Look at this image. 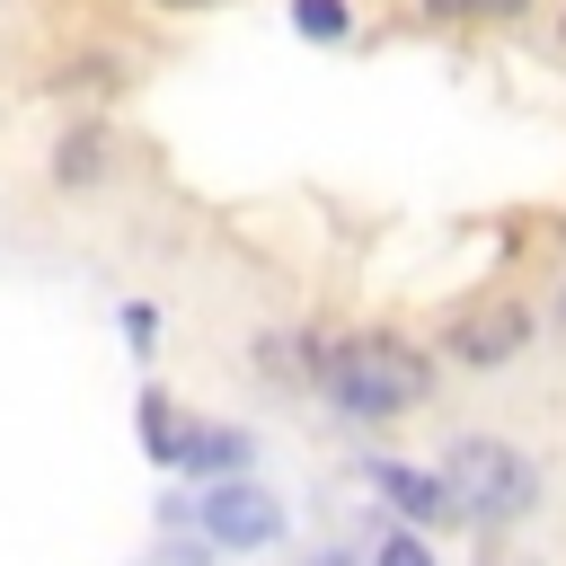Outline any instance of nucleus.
Returning a JSON list of instances; mask_svg holds the SVG:
<instances>
[{
    "mask_svg": "<svg viewBox=\"0 0 566 566\" xmlns=\"http://www.w3.org/2000/svg\"><path fill=\"white\" fill-rule=\"evenodd\" d=\"M301 380L327 407H345L354 424H389V416L433 398V354L416 336H398V327H354V336H318L310 327L301 336Z\"/></svg>",
    "mask_w": 566,
    "mask_h": 566,
    "instance_id": "1",
    "label": "nucleus"
},
{
    "mask_svg": "<svg viewBox=\"0 0 566 566\" xmlns=\"http://www.w3.org/2000/svg\"><path fill=\"white\" fill-rule=\"evenodd\" d=\"M433 478H442L451 513H460V522H486V531H504V522H522V513L539 504V469H531L513 442H495V433H460Z\"/></svg>",
    "mask_w": 566,
    "mask_h": 566,
    "instance_id": "2",
    "label": "nucleus"
},
{
    "mask_svg": "<svg viewBox=\"0 0 566 566\" xmlns=\"http://www.w3.org/2000/svg\"><path fill=\"white\" fill-rule=\"evenodd\" d=\"M531 336H539V310H531L522 292H478V301H460V310H451L442 354H451L460 371H504V363H522V354H531Z\"/></svg>",
    "mask_w": 566,
    "mask_h": 566,
    "instance_id": "3",
    "label": "nucleus"
},
{
    "mask_svg": "<svg viewBox=\"0 0 566 566\" xmlns=\"http://www.w3.org/2000/svg\"><path fill=\"white\" fill-rule=\"evenodd\" d=\"M195 539L203 548H274L283 539V495H265L256 478H221L195 495Z\"/></svg>",
    "mask_w": 566,
    "mask_h": 566,
    "instance_id": "4",
    "label": "nucleus"
},
{
    "mask_svg": "<svg viewBox=\"0 0 566 566\" xmlns=\"http://www.w3.org/2000/svg\"><path fill=\"white\" fill-rule=\"evenodd\" d=\"M248 460H256V433L248 424H177V451H168V469L177 478H195V486H221V478H248Z\"/></svg>",
    "mask_w": 566,
    "mask_h": 566,
    "instance_id": "5",
    "label": "nucleus"
},
{
    "mask_svg": "<svg viewBox=\"0 0 566 566\" xmlns=\"http://www.w3.org/2000/svg\"><path fill=\"white\" fill-rule=\"evenodd\" d=\"M371 486L389 495V522H407V531H433V522H460L433 469H407V460H371Z\"/></svg>",
    "mask_w": 566,
    "mask_h": 566,
    "instance_id": "6",
    "label": "nucleus"
},
{
    "mask_svg": "<svg viewBox=\"0 0 566 566\" xmlns=\"http://www.w3.org/2000/svg\"><path fill=\"white\" fill-rule=\"evenodd\" d=\"M97 177H106V124H71L62 150H53V186L62 195H88Z\"/></svg>",
    "mask_w": 566,
    "mask_h": 566,
    "instance_id": "7",
    "label": "nucleus"
},
{
    "mask_svg": "<svg viewBox=\"0 0 566 566\" xmlns=\"http://www.w3.org/2000/svg\"><path fill=\"white\" fill-rule=\"evenodd\" d=\"M433 27H504V18H522L531 0H416Z\"/></svg>",
    "mask_w": 566,
    "mask_h": 566,
    "instance_id": "8",
    "label": "nucleus"
},
{
    "mask_svg": "<svg viewBox=\"0 0 566 566\" xmlns=\"http://www.w3.org/2000/svg\"><path fill=\"white\" fill-rule=\"evenodd\" d=\"M292 35H310V44H345V35H354V9H345V0H292Z\"/></svg>",
    "mask_w": 566,
    "mask_h": 566,
    "instance_id": "9",
    "label": "nucleus"
},
{
    "mask_svg": "<svg viewBox=\"0 0 566 566\" xmlns=\"http://www.w3.org/2000/svg\"><path fill=\"white\" fill-rule=\"evenodd\" d=\"M124 71H115V53H80V62H62L53 80H44V97H71V88H115Z\"/></svg>",
    "mask_w": 566,
    "mask_h": 566,
    "instance_id": "10",
    "label": "nucleus"
},
{
    "mask_svg": "<svg viewBox=\"0 0 566 566\" xmlns=\"http://www.w3.org/2000/svg\"><path fill=\"white\" fill-rule=\"evenodd\" d=\"M133 416H142V451L168 469V451H177V407H168L159 389H142V407H133Z\"/></svg>",
    "mask_w": 566,
    "mask_h": 566,
    "instance_id": "11",
    "label": "nucleus"
},
{
    "mask_svg": "<svg viewBox=\"0 0 566 566\" xmlns=\"http://www.w3.org/2000/svg\"><path fill=\"white\" fill-rule=\"evenodd\" d=\"M363 566H433V539L424 531H407V522H389L380 539H371V557Z\"/></svg>",
    "mask_w": 566,
    "mask_h": 566,
    "instance_id": "12",
    "label": "nucleus"
},
{
    "mask_svg": "<svg viewBox=\"0 0 566 566\" xmlns=\"http://www.w3.org/2000/svg\"><path fill=\"white\" fill-rule=\"evenodd\" d=\"M133 566H212V548H203L195 531H159V539H150Z\"/></svg>",
    "mask_w": 566,
    "mask_h": 566,
    "instance_id": "13",
    "label": "nucleus"
},
{
    "mask_svg": "<svg viewBox=\"0 0 566 566\" xmlns=\"http://www.w3.org/2000/svg\"><path fill=\"white\" fill-rule=\"evenodd\" d=\"M124 345H133V354H150V345H159V310H150V301H133V310H124Z\"/></svg>",
    "mask_w": 566,
    "mask_h": 566,
    "instance_id": "14",
    "label": "nucleus"
},
{
    "mask_svg": "<svg viewBox=\"0 0 566 566\" xmlns=\"http://www.w3.org/2000/svg\"><path fill=\"white\" fill-rule=\"evenodd\" d=\"M310 566H354V548H310Z\"/></svg>",
    "mask_w": 566,
    "mask_h": 566,
    "instance_id": "15",
    "label": "nucleus"
},
{
    "mask_svg": "<svg viewBox=\"0 0 566 566\" xmlns=\"http://www.w3.org/2000/svg\"><path fill=\"white\" fill-rule=\"evenodd\" d=\"M150 9H186L195 18V9H221V0H150Z\"/></svg>",
    "mask_w": 566,
    "mask_h": 566,
    "instance_id": "16",
    "label": "nucleus"
},
{
    "mask_svg": "<svg viewBox=\"0 0 566 566\" xmlns=\"http://www.w3.org/2000/svg\"><path fill=\"white\" fill-rule=\"evenodd\" d=\"M557 44H566V18H557Z\"/></svg>",
    "mask_w": 566,
    "mask_h": 566,
    "instance_id": "17",
    "label": "nucleus"
},
{
    "mask_svg": "<svg viewBox=\"0 0 566 566\" xmlns=\"http://www.w3.org/2000/svg\"><path fill=\"white\" fill-rule=\"evenodd\" d=\"M557 239H566V221H557Z\"/></svg>",
    "mask_w": 566,
    "mask_h": 566,
    "instance_id": "18",
    "label": "nucleus"
}]
</instances>
